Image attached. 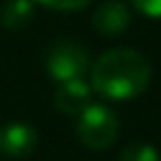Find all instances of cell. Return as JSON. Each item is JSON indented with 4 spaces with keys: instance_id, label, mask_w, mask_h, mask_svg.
Here are the masks:
<instances>
[{
    "instance_id": "cell-6",
    "label": "cell",
    "mask_w": 161,
    "mask_h": 161,
    "mask_svg": "<svg viewBox=\"0 0 161 161\" xmlns=\"http://www.w3.org/2000/svg\"><path fill=\"white\" fill-rule=\"evenodd\" d=\"M57 111L66 116H78L92 102V86L86 78H74V80H64L59 83L52 95Z\"/></svg>"
},
{
    "instance_id": "cell-8",
    "label": "cell",
    "mask_w": 161,
    "mask_h": 161,
    "mask_svg": "<svg viewBox=\"0 0 161 161\" xmlns=\"http://www.w3.org/2000/svg\"><path fill=\"white\" fill-rule=\"evenodd\" d=\"M119 161H161V154L149 142H130L121 149Z\"/></svg>"
},
{
    "instance_id": "cell-5",
    "label": "cell",
    "mask_w": 161,
    "mask_h": 161,
    "mask_svg": "<svg viewBox=\"0 0 161 161\" xmlns=\"http://www.w3.org/2000/svg\"><path fill=\"white\" fill-rule=\"evenodd\" d=\"M38 147V133L24 121H14L0 128V154L10 159H26Z\"/></svg>"
},
{
    "instance_id": "cell-1",
    "label": "cell",
    "mask_w": 161,
    "mask_h": 161,
    "mask_svg": "<svg viewBox=\"0 0 161 161\" xmlns=\"http://www.w3.org/2000/svg\"><path fill=\"white\" fill-rule=\"evenodd\" d=\"M152 83V64L133 47H114L90 64L92 92L114 102L135 100Z\"/></svg>"
},
{
    "instance_id": "cell-3",
    "label": "cell",
    "mask_w": 161,
    "mask_h": 161,
    "mask_svg": "<svg viewBox=\"0 0 161 161\" xmlns=\"http://www.w3.org/2000/svg\"><path fill=\"white\" fill-rule=\"evenodd\" d=\"M45 71L55 83L83 78L90 71V55L78 40L59 38L45 50Z\"/></svg>"
},
{
    "instance_id": "cell-2",
    "label": "cell",
    "mask_w": 161,
    "mask_h": 161,
    "mask_svg": "<svg viewBox=\"0 0 161 161\" xmlns=\"http://www.w3.org/2000/svg\"><path fill=\"white\" fill-rule=\"evenodd\" d=\"M119 128H121V123H119V116H116L114 109H109L107 104L90 102L78 114L76 137L88 149H107V147H111L116 142Z\"/></svg>"
},
{
    "instance_id": "cell-9",
    "label": "cell",
    "mask_w": 161,
    "mask_h": 161,
    "mask_svg": "<svg viewBox=\"0 0 161 161\" xmlns=\"http://www.w3.org/2000/svg\"><path fill=\"white\" fill-rule=\"evenodd\" d=\"M33 3L55 12H76V10H83L90 0H33Z\"/></svg>"
},
{
    "instance_id": "cell-10",
    "label": "cell",
    "mask_w": 161,
    "mask_h": 161,
    "mask_svg": "<svg viewBox=\"0 0 161 161\" xmlns=\"http://www.w3.org/2000/svg\"><path fill=\"white\" fill-rule=\"evenodd\" d=\"M140 14L149 17V19H161V0H130Z\"/></svg>"
},
{
    "instance_id": "cell-7",
    "label": "cell",
    "mask_w": 161,
    "mask_h": 161,
    "mask_svg": "<svg viewBox=\"0 0 161 161\" xmlns=\"http://www.w3.org/2000/svg\"><path fill=\"white\" fill-rule=\"evenodd\" d=\"M33 0H7L0 10V24L7 31H21L33 21Z\"/></svg>"
},
{
    "instance_id": "cell-4",
    "label": "cell",
    "mask_w": 161,
    "mask_h": 161,
    "mask_svg": "<svg viewBox=\"0 0 161 161\" xmlns=\"http://www.w3.org/2000/svg\"><path fill=\"white\" fill-rule=\"evenodd\" d=\"M130 7L123 3V0H104L97 5V10L92 12V29L97 33L107 36V38H116V36H123L130 26Z\"/></svg>"
}]
</instances>
